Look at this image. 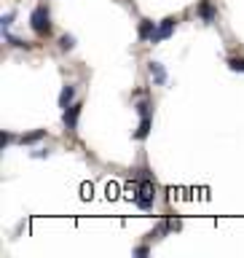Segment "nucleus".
<instances>
[{"instance_id":"5","label":"nucleus","mask_w":244,"mask_h":258,"mask_svg":"<svg viewBox=\"0 0 244 258\" xmlns=\"http://www.w3.org/2000/svg\"><path fill=\"white\" fill-rule=\"evenodd\" d=\"M156 22H150V19H142L140 22V30H137V35H140V40H153V35H156Z\"/></svg>"},{"instance_id":"4","label":"nucleus","mask_w":244,"mask_h":258,"mask_svg":"<svg viewBox=\"0 0 244 258\" xmlns=\"http://www.w3.org/2000/svg\"><path fill=\"white\" fill-rule=\"evenodd\" d=\"M78 116H80V105H70V108H64V129L67 132H75V126H78Z\"/></svg>"},{"instance_id":"1","label":"nucleus","mask_w":244,"mask_h":258,"mask_svg":"<svg viewBox=\"0 0 244 258\" xmlns=\"http://www.w3.org/2000/svg\"><path fill=\"white\" fill-rule=\"evenodd\" d=\"M30 27L38 32V35H48L51 32V14H48L46 6H38L35 11L30 14Z\"/></svg>"},{"instance_id":"13","label":"nucleus","mask_w":244,"mask_h":258,"mask_svg":"<svg viewBox=\"0 0 244 258\" xmlns=\"http://www.w3.org/2000/svg\"><path fill=\"white\" fill-rule=\"evenodd\" d=\"M14 16H16V14L11 11V14H6L3 19H0V24H3V32H8V27H11V22H14Z\"/></svg>"},{"instance_id":"11","label":"nucleus","mask_w":244,"mask_h":258,"mask_svg":"<svg viewBox=\"0 0 244 258\" xmlns=\"http://www.w3.org/2000/svg\"><path fill=\"white\" fill-rule=\"evenodd\" d=\"M228 68L236 73H244V56H228Z\"/></svg>"},{"instance_id":"10","label":"nucleus","mask_w":244,"mask_h":258,"mask_svg":"<svg viewBox=\"0 0 244 258\" xmlns=\"http://www.w3.org/2000/svg\"><path fill=\"white\" fill-rule=\"evenodd\" d=\"M148 132H150V116H142L140 129L134 132V137H137V140H145V137H148Z\"/></svg>"},{"instance_id":"2","label":"nucleus","mask_w":244,"mask_h":258,"mask_svg":"<svg viewBox=\"0 0 244 258\" xmlns=\"http://www.w3.org/2000/svg\"><path fill=\"white\" fill-rule=\"evenodd\" d=\"M153 197H156V194H153V183H150V180H145L140 188H137L134 205L140 207V210H150V207H153Z\"/></svg>"},{"instance_id":"3","label":"nucleus","mask_w":244,"mask_h":258,"mask_svg":"<svg viewBox=\"0 0 244 258\" xmlns=\"http://www.w3.org/2000/svg\"><path fill=\"white\" fill-rule=\"evenodd\" d=\"M175 24H177V19H175V16H167V19L158 24V30H156V35H153V40H150V43H158V40H167L169 35H172Z\"/></svg>"},{"instance_id":"9","label":"nucleus","mask_w":244,"mask_h":258,"mask_svg":"<svg viewBox=\"0 0 244 258\" xmlns=\"http://www.w3.org/2000/svg\"><path fill=\"white\" fill-rule=\"evenodd\" d=\"M199 16L204 22H212L215 19V8H212V3L209 0H201V6H199Z\"/></svg>"},{"instance_id":"7","label":"nucleus","mask_w":244,"mask_h":258,"mask_svg":"<svg viewBox=\"0 0 244 258\" xmlns=\"http://www.w3.org/2000/svg\"><path fill=\"white\" fill-rule=\"evenodd\" d=\"M150 76H153L156 84H167V70H164L161 62H150Z\"/></svg>"},{"instance_id":"6","label":"nucleus","mask_w":244,"mask_h":258,"mask_svg":"<svg viewBox=\"0 0 244 258\" xmlns=\"http://www.w3.org/2000/svg\"><path fill=\"white\" fill-rule=\"evenodd\" d=\"M72 97H75V86L67 84L62 89V94H59V108H70L72 105Z\"/></svg>"},{"instance_id":"8","label":"nucleus","mask_w":244,"mask_h":258,"mask_svg":"<svg viewBox=\"0 0 244 258\" xmlns=\"http://www.w3.org/2000/svg\"><path fill=\"white\" fill-rule=\"evenodd\" d=\"M43 135H46V129H35V132H30V135H22L16 143H19V145H32V143H38Z\"/></svg>"},{"instance_id":"14","label":"nucleus","mask_w":244,"mask_h":258,"mask_svg":"<svg viewBox=\"0 0 244 258\" xmlns=\"http://www.w3.org/2000/svg\"><path fill=\"white\" fill-rule=\"evenodd\" d=\"M14 140H19V137H14L11 132H6V135H3V148H8V145H11Z\"/></svg>"},{"instance_id":"12","label":"nucleus","mask_w":244,"mask_h":258,"mask_svg":"<svg viewBox=\"0 0 244 258\" xmlns=\"http://www.w3.org/2000/svg\"><path fill=\"white\" fill-rule=\"evenodd\" d=\"M59 46L64 48V51H70V48L75 46V38H72V35H62V38H59Z\"/></svg>"}]
</instances>
